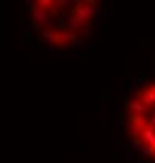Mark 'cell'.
<instances>
[{"label": "cell", "mask_w": 155, "mask_h": 163, "mask_svg": "<svg viewBox=\"0 0 155 163\" xmlns=\"http://www.w3.org/2000/svg\"><path fill=\"white\" fill-rule=\"evenodd\" d=\"M28 33L52 50H74L88 44L102 22V0H25Z\"/></svg>", "instance_id": "1"}, {"label": "cell", "mask_w": 155, "mask_h": 163, "mask_svg": "<svg viewBox=\"0 0 155 163\" xmlns=\"http://www.w3.org/2000/svg\"><path fill=\"white\" fill-rule=\"evenodd\" d=\"M124 130L132 148L155 163V75L138 82L127 97Z\"/></svg>", "instance_id": "2"}]
</instances>
